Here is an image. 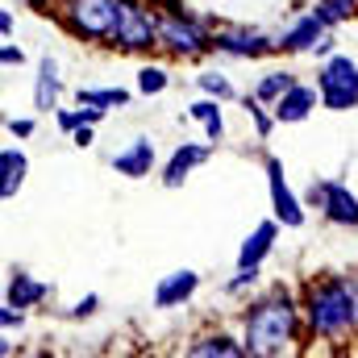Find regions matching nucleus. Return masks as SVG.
Returning <instances> with one entry per match:
<instances>
[{
  "mask_svg": "<svg viewBox=\"0 0 358 358\" xmlns=\"http://www.w3.org/2000/svg\"><path fill=\"white\" fill-rule=\"evenodd\" d=\"M313 13L334 29V25H346L350 17H358V0H313Z\"/></svg>",
  "mask_w": 358,
  "mask_h": 358,
  "instance_id": "obj_22",
  "label": "nucleus"
},
{
  "mask_svg": "<svg viewBox=\"0 0 358 358\" xmlns=\"http://www.w3.org/2000/svg\"><path fill=\"white\" fill-rule=\"evenodd\" d=\"M271 50H279V38H271L263 29H250V25L217 29V55L225 59H263Z\"/></svg>",
  "mask_w": 358,
  "mask_h": 358,
  "instance_id": "obj_9",
  "label": "nucleus"
},
{
  "mask_svg": "<svg viewBox=\"0 0 358 358\" xmlns=\"http://www.w3.org/2000/svg\"><path fill=\"white\" fill-rule=\"evenodd\" d=\"M279 217L271 213L267 221H259L250 234H246V242H242V250H238V267H263V259H267L271 250H275V242H279Z\"/></svg>",
  "mask_w": 358,
  "mask_h": 358,
  "instance_id": "obj_15",
  "label": "nucleus"
},
{
  "mask_svg": "<svg viewBox=\"0 0 358 358\" xmlns=\"http://www.w3.org/2000/svg\"><path fill=\"white\" fill-rule=\"evenodd\" d=\"M187 355L192 358H246V342L217 329V334H200L187 342Z\"/></svg>",
  "mask_w": 358,
  "mask_h": 358,
  "instance_id": "obj_18",
  "label": "nucleus"
},
{
  "mask_svg": "<svg viewBox=\"0 0 358 358\" xmlns=\"http://www.w3.org/2000/svg\"><path fill=\"white\" fill-rule=\"evenodd\" d=\"M329 55H338V42H334V38L325 34V38H321V42L313 46V59H329Z\"/></svg>",
  "mask_w": 358,
  "mask_h": 358,
  "instance_id": "obj_33",
  "label": "nucleus"
},
{
  "mask_svg": "<svg viewBox=\"0 0 358 358\" xmlns=\"http://www.w3.org/2000/svg\"><path fill=\"white\" fill-rule=\"evenodd\" d=\"M0 34H4V42L13 38V13L8 8H0Z\"/></svg>",
  "mask_w": 358,
  "mask_h": 358,
  "instance_id": "obj_35",
  "label": "nucleus"
},
{
  "mask_svg": "<svg viewBox=\"0 0 358 358\" xmlns=\"http://www.w3.org/2000/svg\"><path fill=\"white\" fill-rule=\"evenodd\" d=\"M55 125L71 138V134H76L80 125H88V121H84V113H80V108H55Z\"/></svg>",
  "mask_w": 358,
  "mask_h": 358,
  "instance_id": "obj_28",
  "label": "nucleus"
},
{
  "mask_svg": "<svg viewBox=\"0 0 358 358\" xmlns=\"http://www.w3.org/2000/svg\"><path fill=\"white\" fill-rule=\"evenodd\" d=\"M325 34H329V25L308 8V13H300V17L279 34V50H283V55H313V46H317Z\"/></svg>",
  "mask_w": 358,
  "mask_h": 358,
  "instance_id": "obj_10",
  "label": "nucleus"
},
{
  "mask_svg": "<svg viewBox=\"0 0 358 358\" xmlns=\"http://www.w3.org/2000/svg\"><path fill=\"white\" fill-rule=\"evenodd\" d=\"M317 92H321V108H329V113L358 108V59H350V55L321 59V67H317Z\"/></svg>",
  "mask_w": 358,
  "mask_h": 358,
  "instance_id": "obj_6",
  "label": "nucleus"
},
{
  "mask_svg": "<svg viewBox=\"0 0 358 358\" xmlns=\"http://www.w3.org/2000/svg\"><path fill=\"white\" fill-rule=\"evenodd\" d=\"M50 283L34 279L29 271H8V283H4V304H17V308H38L42 300H50Z\"/></svg>",
  "mask_w": 358,
  "mask_h": 358,
  "instance_id": "obj_16",
  "label": "nucleus"
},
{
  "mask_svg": "<svg viewBox=\"0 0 358 358\" xmlns=\"http://www.w3.org/2000/svg\"><path fill=\"white\" fill-rule=\"evenodd\" d=\"M196 88L204 92V96H221V100H234V96H238L234 84H229L221 71H200V76H196Z\"/></svg>",
  "mask_w": 358,
  "mask_h": 358,
  "instance_id": "obj_26",
  "label": "nucleus"
},
{
  "mask_svg": "<svg viewBox=\"0 0 358 358\" xmlns=\"http://www.w3.org/2000/svg\"><path fill=\"white\" fill-rule=\"evenodd\" d=\"M208 155H213L208 138L204 142H179L176 150H171V159L163 163V187H183V179L192 176L200 163H208Z\"/></svg>",
  "mask_w": 358,
  "mask_h": 358,
  "instance_id": "obj_12",
  "label": "nucleus"
},
{
  "mask_svg": "<svg viewBox=\"0 0 358 358\" xmlns=\"http://www.w3.org/2000/svg\"><path fill=\"white\" fill-rule=\"evenodd\" d=\"M304 204L321 208V217L329 225L358 229V196L350 192V183H342V179H313L308 192H304Z\"/></svg>",
  "mask_w": 358,
  "mask_h": 358,
  "instance_id": "obj_7",
  "label": "nucleus"
},
{
  "mask_svg": "<svg viewBox=\"0 0 358 358\" xmlns=\"http://www.w3.org/2000/svg\"><path fill=\"white\" fill-rule=\"evenodd\" d=\"M159 46L176 59H200V55L217 50V29H208V21L192 17L187 8H163L159 13Z\"/></svg>",
  "mask_w": 358,
  "mask_h": 358,
  "instance_id": "obj_3",
  "label": "nucleus"
},
{
  "mask_svg": "<svg viewBox=\"0 0 358 358\" xmlns=\"http://www.w3.org/2000/svg\"><path fill=\"white\" fill-rule=\"evenodd\" d=\"M0 63H4V67H21V63H25V50L13 46V38H8V42L0 46Z\"/></svg>",
  "mask_w": 358,
  "mask_h": 358,
  "instance_id": "obj_32",
  "label": "nucleus"
},
{
  "mask_svg": "<svg viewBox=\"0 0 358 358\" xmlns=\"http://www.w3.org/2000/svg\"><path fill=\"white\" fill-rule=\"evenodd\" d=\"M34 129H38V125H34V117H13V121H8V134H13L17 142L34 138Z\"/></svg>",
  "mask_w": 358,
  "mask_h": 358,
  "instance_id": "obj_30",
  "label": "nucleus"
},
{
  "mask_svg": "<svg viewBox=\"0 0 358 358\" xmlns=\"http://www.w3.org/2000/svg\"><path fill=\"white\" fill-rule=\"evenodd\" d=\"M221 104H225L221 96H200V100H192V104H187V117L204 125V138H208L213 146L225 138V117H221Z\"/></svg>",
  "mask_w": 358,
  "mask_h": 358,
  "instance_id": "obj_19",
  "label": "nucleus"
},
{
  "mask_svg": "<svg viewBox=\"0 0 358 358\" xmlns=\"http://www.w3.org/2000/svg\"><path fill=\"white\" fill-rule=\"evenodd\" d=\"M25 171H29L25 150H21V146H4V150H0V196H4V200H13V196L21 192Z\"/></svg>",
  "mask_w": 358,
  "mask_h": 358,
  "instance_id": "obj_20",
  "label": "nucleus"
},
{
  "mask_svg": "<svg viewBox=\"0 0 358 358\" xmlns=\"http://www.w3.org/2000/svg\"><path fill=\"white\" fill-rule=\"evenodd\" d=\"M292 84H296V76H292L287 67H279V71H267V76L255 84V96H259L263 104H275V100H279L283 92L292 88Z\"/></svg>",
  "mask_w": 358,
  "mask_h": 358,
  "instance_id": "obj_24",
  "label": "nucleus"
},
{
  "mask_svg": "<svg viewBox=\"0 0 358 358\" xmlns=\"http://www.w3.org/2000/svg\"><path fill=\"white\" fill-rule=\"evenodd\" d=\"M59 21L67 34H76L80 42H104L113 38L117 29V17H121V0H59Z\"/></svg>",
  "mask_w": 358,
  "mask_h": 358,
  "instance_id": "obj_4",
  "label": "nucleus"
},
{
  "mask_svg": "<svg viewBox=\"0 0 358 358\" xmlns=\"http://www.w3.org/2000/svg\"><path fill=\"white\" fill-rule=\"evenodd\" d=\"M92 138H96V134H92V125H80V129L71 134V142H76L80 150H88V146H92Z\"/></svg>",
  "mask_w": 358,
  "mask_h": 358,
  "instance_id": "obj_34",
  "label": "nucleus"
},
{
  "mask_svg": "<svg viewBox=\"0 0 358 358\" xmlns=\"http://www.w3.org/2000/svg\"><path fill=\"white\" fill-rule=\"evenodd\" d=\"M242 108H246V117L255 121V138H259V142H267L271 129L279 125V121H275V113H267L271 104H263V100H259V96L250 92V96H242Z\"/></svg>",
  "mask_w": 358,
  "mask_h": 358,
  "instance_id": "obj_23",
  "label": "nucleus"
},
{
  "mask_svg": "<svg viewBox=\"0 0 358 358\" xmlns=\"http://www.w3.org/2000/svg\"><path fill=\"white\" fill-rule=\"evenodd\" d=\"M150 4H155V8H159V13H163V8H183V4H179V0H150Z\"/></svg>",
  "mask_w": 358,
  "mask_h": 358,
  "instance_id": "obj_36",
  "label": "nucleus"
},
{
  "mask_svg": "<svg viewBox=\"0 0 358 358\" xmlns=\"http://www.w3.org/2000/svg\"><path fill=\"white\" fill-rule=\"evenodd\" d=\"M355 296H358V275H355Z\"/></svg>",
  "mask_w": 358,
  "mask_h": 358,
  "instance_id": "obj_37",
  "label": "nucleus"
},
{
  "mask_svg": "<svg viewBox=\"0 0 358 358\" xmlns=\"http://www.w3.org/2000/svg\"><path fill=\"white\" fill-rule=\"evenodd\" d=\"M259 279H263V267H238L234 279L225 283V292H229V296H242L246 287H259Z\"/></svg>",
  "mask_w": 358,
  "mask_h": 358,
  "instance_id": "obj_27",
  "label": "nucleus"
},
{
  "mask_svg": "<svg viewBox=\"0 0 358 358\" xmlns=\"http://www.w3.org/2000/svg\"><path fill=\"white\" fill-rule=\"evenodd\" d=\"M96 308H100V296L92 292V296H84V300H76V304H71V313H67V317H76V321H80V317H92Z\"/></svg>",
  "mask_w": 358,
  "mask_h": 358,
  "instance_id": "obj_31",
  "label": "nucleus"
},
{
  "mask_svg": "<svg viewBox=\"0 0 358 358\" xmlns=\"http://www.w3.org/2000/svg\"><path fill=\"white\" fill-rule=\"evenodd\" d=\"M300 308H304V329L317 342L346 346L358 334V296H355V275H313L300 287Z\"/></svg>",
  "mask_w": 358,
  "mask_h": 358,
  "instance_id": "obj_1",
  "label": "nucleus"
},
{
  "mask_svg": "<svg viewBox=\"0 0 358 358\" xmlns=\"http://www.w3.org/2000/svg\"><path fill=\"white\" fill-rule=\"evenodd\" d=\"M196 292H200V275L192 267H179L155 283V308H163V313L167 308H183Z\"/></svg>",
  "mask_w": 358,
  "mask_h": 358,
  "instance_id": "obj_14",
  "label": "nucleus"
},
{
  "mask_svg": "<svg viewBox=\"0 0 358 358\" xmlns=\"http://www.w3.org/2000/svg\"><path fill=\"white\" fill-rule=\"evenodd\" d=\"M167 84H171V76H167L163 63H146V67L138 71V92H142V96H163Z\"/></svg>",
  "mask_w": 358,
  "mask_h": 358,
  "instance_id": "obj_25",
  "label": "nucleus"
},
{
  "mask_svg": "<svg viewBox=\"0 0 358 358\" xmlns=\"http://www.w3.org/2000/svg\"><path fill=\"white\" fill-rule=\"evenodd\" d=\"M263 171H267L271 213L279 217V225H283V229H304V200L292 192V183L283 176V159H279V155H267Z\"/></svg>",
  "mask_w": 358,
  "mask_h": 358,
  "instance_id": "obj_8",
  "label": "nucleus"
},
{
  "mask_svg": "<svg viewBox=\"0 0 358 358\" xmlns=\"http://www.w3.org/2000/svg\"><path fill=\"white\" fill-rule=\"evenodd\" d=\"M321 104V92L313 88V84H292V88L283 92L275 104H271V113H275V121L279 125H300V121H308L313 117V108Z\"/></svg>",
  "mask_w": 358,
  "mask_h": 358,
  "instance_id": "obj_11",
  "label": "nucleus"
},
{
  "mask_svg": "<svg viewBox=\"0 0 358 358\" xmlns=\"http://www.w3.org/2000/svg\"><path fill=\"white\" fill-rule=\"evenodd\" d=\"M59 96H63V76H59V63L50 55L38 59V76H34V108L38 113H55L59 108Z\"/></svg>",
  "mask_w": 358,
  "mask_h": 358,
  "instance_id": "obj_17",
  "label": "nucleus"
},
{
  "mask_svg": "<svg viewBox=\"0 0 358 358\" xmlns=\"http://www.w3.org/2000/svg\"><path fill=\"white\" fill-rule=\"evenodd\" d=\"M0 325H4V334L21 329V325H25V308H17V304H4V308H0Z\"/></svg>",
  "mask_w": 358,
  "mask_h": 358,
  "instance_id": "obj_29",
  "label": "nucleus"
},
{
  "mask_svg": "<svg viewBox=\"0 0 358 358\" xmlns=\"http://www.w3.org/2000/svg\"><path fill=\"white\" fill-rule=\"evenodd\" d=\"M134 92L125 88H80L76 92V104H100V108H129Z\"/></svg>",
  "mask_w": 358,
  "mask_h": 358,
  "instance_id": "obj_21",
  "label": "nucleus"
},
{
  "mask_svg": "<svg viewBox=\"0 0 358 358\" xmlns=\"http://www.w3.org/2000/svg\"><path fill=\"white\" fill-rule=\"evenodd\" d=\"M108 46L125 50V55L155 50L159 46V8L150 0H121V17H117V29H113Z\"/></svg>",
  "mask_w": 358,
  "mask_h": 358,
  "instance_id": "obj_5",
  "label": "nucleus"
},
{
  "mask_svg": "<svg viewBox=\"0 0 358 358\" xmlns=\"http://www.w3.org/2000/svg\"><path fill=\"white\" fill-rule=\"evenodd\" d=\"M113 171L125 179H146L150 171H155V163H159V150H155V142L150 138H134L129 146H121L113 159Z\"/></svg>",
  "mask_w": 358,
  "mask_h": 358,
  "instance_id": "obj_13",
  "label": "nucleus"
},
{
  "mask_svg": "<svg viewBox=\"0 0 358 358\" xmlns=\"http://www.w3.org/2000/svg\"><path fill=\"white\" fill-rule=\"evenodd\" d=\"M304 325V308L292 296V287L271 283L263 296L250 300V308L242 313V342L246 355L255 358H275V355H292L296 338Z\"/></svg>",
  "mask_w": 358,
  "mask_h": 358,
  "instance_id": "obj_2",
  "label": "nucleus"
}]
</instances>
